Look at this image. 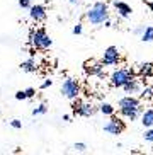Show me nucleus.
<instances>
[{
  "label": "nucleus",
  "mask_w": 153,
  "mask_h": 155,
  "mask_svg": "<svg viewBox=\"0 0 153 155\" xmlns=\"http://www.w3.org/2000/svg\"><path fill=\"white\" fill-rule=\"evenodd\" d=\"M119 113H121V116H124L126 119L135 121V119L140 116V113H141L140 101L136 99V97H133V96L122 97V99L119 101Z\"/></svg>",
  "instance_id": "1"
},
{
  "label": "nucleus",
  "mask_w": 153,
  "mask_h": 155,
  "mask_svg": "<svg viewBox=\"0 0 153 155\" xmlns=\"http://www.w3.org/2000/svg\"><path fill=\"white\" fill-rule=\"evenodd\" d=\"M85 19L94 26H100L109 19V9L104 2H95L85 14Z\"/></svg>",
  "instance_id": "2"
},
{
  "label": "nucleus",
  "mask_w": 153,
  "mask_h": 155,
  "mask_svg": "<svg viewBox=\"0 0 153 155\" xmlns=\"http://www.w3.org/2000/svg\"><path fill=\"white\" fill-rule=\"evenodd\" d=\"M29 45L32 48H36V50L44 51V50H50V46L53 45V41H51V38L48 36V32L44 29H34L29 34Z\"/></svg>",
  "instance_id": "3"
},
{
  "label": "nucleus",
  "mask_w": 153,
  "mask_h": 155,
  "mask_svg": "<svg viewBox=\"0 0 153 155\" xmlns=\"http://www.w3.org/2000/svg\"><path fill=\"white\" fill-rule=\"evenodd\" d=\"M133 77H135V72L131 68H117L111 73V85L112 87H124Z\"/></svg>",
  "instance_id": "4"
},
{
  "label": "nucleus",
  "mask_w": 153,
  "mask_h": 155,
  "mask_svg": "<svg viewBox=\"0 0 153 155\" xmlns=\"http://www.w3.org/2000/svg\"><path fill=\"white\" fill-rule=\"evenodd\" d=\"M61 94L67 99H72V101L75 97H78V94H80V85H78V82L73 80V78H65L63 85H61Z\"/></svg>",
  "instance_id": "5"
},
{
  "label": "nucleus",
  "mask_w": 153,
  "mask_h": 155,
  "mask_svg": "<svg viewBox=\"0 0 153 155\" xmlns=\"http://www.w3.org/2000/svg\"><path fill=\"white\" fill-rule=\"evenodd\" d=\"M124 128H126L124 121H121L119 118H116V116L112 114L111 119L104 124V131H107L109 135H121V133L124 131Z\"/></svg>",
  "instance_id": "6"
},
{
  "label": "nucleus",
  "mask_w": 153,
  "mask_h": 155,
  "mask_svg": "<svg viewBox=\"0 0 153 155\" xmlns=\"http://www.w3.org/2000/svg\"><path fill=\"white\" fill-rule=\"evenodd\" d=\"M119 60H121V55H119V51H117L116 46H109L107 50L104 51L102 63L106 67H114V65L119 63Z\"/></svg>",
  "instance_id": "7"
},
{
  "label": "nucleus",
  "mask_w": 153,
  "mask_h": 155,
  "mask_svg": "<svg viewBox=\"0 0 153 155\" xmlns=\"http://www.w3.org/2000/svg\"><path fill=\"white\" fill-rule=\"evenodd\" d=\"M83 70H85L87 75H95V77L102 78L106 73H104V63L102 61H95V60H89L83 65Z\"/></svg>",
  "instance_id": "8"
},
{
  "label": "nucleus",
  "mask_w": 153,
  "mask_h": 155,
  "mask_svg": "<svg viewBox=\"0 0 153 155\" xmlns=\"http://www.w3.org/2000/svg\"><path fill=\"white\" fill-rule=\"evenodd\" d=\"M29 15L34 22H43L46 21V7L44 5H31L29 7Z\"/></svg>",
  "instance_id": "9"
},
{
  "label": "nucleus",
  "mask_w": 153,
  "mask_h": 155,
  "mask_svg": "<svg viewBox=\"0 0 153 155\" xmlns=\"http://www.w3.org/2000/svg\"><path fill=\"white\" fill-rule=\"evenodd\" d=\"M114 9H116V12H117V15H119V17H122V19H128L131 15V12H133V10H131V7L128 4H124V2H114Z\"/></svg>",
  "instance_id": "10"
},
{
  "label": "nucleus",
  "mask_w": 153,
  "mask_h": 155,
  "mask_svg": "<svg viewBox=\"0 0 153 155\" xmlns=\"http://www.w3.org/2000/svg\"><path fill=\"white\" fill-rule=\"evenodd\" d=\"M95 111H97V107H95L92 102H83L82 107L76 111V114H78V116H83V118H90V116L95 114Z\"/></svg>",
  "instance_id": "11"
},
{
  "label": "nucleus",
  "mask_w": 153,
  "mask_h": 155,
  "mask_svg": "<svg viewBox=\"0 0 153 155\" xmlns=\"http://www.w3.org/2000/svg\"><path fill=\"white\" fill-rule=\"evenodd\" d=\"M122 89H124L128 94H136V92H140V91H141V82H140V80H136V78L133 77L129 82L126 84V85L122 87Z\"/></svg>",
  "instance_id": "12"
},
{
  "label": "nucleus",
  "mask_w": 153,
  "mask_h": 155,
  "mask_svg": "<svg viewBox=\"0 0 153 155\" xmlns=\"http://www.w3.org/2000/svg\"><path fill=\"white\" fill-rule=\"evenodd\" d=\"M138 73L141 77H151L153 75V63H140L138 65Z\"/></svg>",
  "instance_id": "13"
},
{
  "label": "nucleus",
  "mask_w": 153,
  "mask_h": 155,
  "mask_svg": "<svg viewBox=\"0 0 153 155\" xmlns=\"http://www.w3.org/2000/svg\"><path fill=\"white\" fill-rule=\"evenodd\" d=\"M141 123H143L145 128L153 126V109H146L141 113Z\"/></svg>",
  "instance_id": "14"
},
{
  "label": "nucleus",
  "mask_w": 153,
  "mask_h": 155,
  "mask_svg": "<svg viewBox=\"0 0 153 155\" xmlns=\"http://www.w3.org/2000/svg\"><path fill=\"white\" fill-rule=\"evenodd\" d=\"M36 61H34V58H29V60H26V61H22L21 63V70L22 72H27V73H32V72H36Z\"/></svg>",
  "instance_id": "15"
},
{
  "label": "nucleus",
  "mask_w": 153,
  "mask_h": 155,
  "mask_svg": "<svg viewBox=\"0 0 153 155\" xmlns=\"http://www.w3.org/2000/svg\"><path fill=\"white\" fill-rule=\"evenodd\" d=\"M141 41H145V43L153 41V26H146L145 28L143 34H141Z\"/></svg>",
  "instance_id": "16"
},
{
  "label": "nucleus",
  "mask_w": 153,
  "mask_h": 155,
  "mask_svg": "<svg viewBox=\"0 0 153 155\" xmlns=\"http://www.w3.org/2000/svg\"><path fill=\"white\" fill-rule=\"evenodd\" d=\"M99 111L102 114H106V116H112L114 114V107L109 104V102H102V104L99 106Z\"/></svg>",
  "instance_id": "17"
},
{
  "label": "nucleus",
  "mask_w": 153,
  "mask_h": 155,
  "mask_svg": "<svg viewBox=\"0 0 153 155\" xmlns=\"http://www.w3.org/2000/svg\"><path fill=\"white\" fill-rule=\"evenodd\" d=\"M141 97L143 99H153V87H145V89H141Z\"/></svg>",
  "instance_id": "18"
},
{
  "label": "nucleus",
  "mask_w": 153,
  "mask_h": 155,
  "mask_svg": "<svg viewBox=\"0 0 153 155\" xmlns=\"http://www.w3.org/2000/svg\"><path fill=\"white\" fill-rule=\"evenodd\" d=\"M82 104H83V101H82V99H78V97H75V99H73L72 107H73V113H75V114H76V111L82 107Z\"/></svg>",
  "instance_id": "19"
},
{
  "label": "nucleus",
  "mask_w": 153,
  "mask_h": 155,
  "mask_svg": "<svg viewBox=\"0 0 153 155\" xmlns=\"http://www.w3.org/2000/svg\"><path fill=\"white\" fill-rule=\"evenodd\" d=\"M46 106L44 104H39L37 106V107H34V109H32V114H34V116H37V114H44L46 113Z\"/></svg>",
  "instance_id": "20"
},
{
  "label": "nucleus",
  "mask_w": 153,
  "mask_h": 155,
  "mask_svg": "<svg viewBox=\"0 0 153 155\" xmlns=\"http://www.w3.org/2000/svg\"><path fill=\"white\" fill-rule=\"evenodd\" d=\"M143 137H145V140H146V141H151V143H153V126L148 128V130L145 131Z\"/></svg>",
  "instance_id": "21"
},
{
  "label": "nucleus",
  "mask_w": 153,
  "mask_h": 155,
  "mask_svg": "<svg viewBox=\"0 0 153 155\" xmlns=\"http://www.w3.org/2000/svg\"><path fill=\"white\" fill-rule=\"evenodd\" d=\"M15 99H17V101H24V99H27L26 91H19V92H15Z\"/></svg>",
  "instance_id": "22"
},
{
  "label": "nucleus",
  "mask_w": 153,
  "mask_h": 155,
  "mask_svg": "<svg viewBox=\"0 0 153 155\" xmlns=\"http://www.w3.org/2000/svg\"><path fill=\"white\" fill-rule=\"evenodd\" d=\"M73 148H75L76 152H85L87 150L85 143H75V145H73Z\"/></svg>",
  "instance_id": "23"
},
{
  "label": "nucleus",
  "mask_w": 153,
  "mask_h": 155,
  "mask_svg": "<svg viewBox=\"0 0 153 155\" xmlns=\"http://www.w3.org/2000/svg\"><path fill=\"white\" fill-rule=\"evenodd\" d=\"M19 5H21L22 9H29V7H31V0H19Z\"/></svg>",
  "instance_id": "24"
},
{
  "label": "nucleus",
  "mask_w": 153,
  "mask_h": 155,
  "mask_svg": "<svg viewBox=\"0 0 153 155\" xmlns=\"http://www.w3.org/2000/svg\"><path fill=\"white\" fill-rule=\"evenodd\" d=\"M10 124H12L15 130H21V128H22V123H21L19 119H12V121H10Z\"/></svg>",
  "instance_id": "25"
},
{
  "label": "nucleus",
  "mask_w": 153,
  "mask_h": 155,
  "mask_svg": "<svg viewBox=\"0 0 153 155\" xmlns=\"http://www.w3.org/2000/svg\"><path fill=\"white\" fill-rule=\"evenodd\" d=\"M82 31H83L82 24H76L75 28H73V34H82Z\"/></svg>",
  "instance_id": "26"
},
{
  "label": "nucleus",
  "mask_w": 153,
  "mask_h": 155,
  "mask_svg": "<svg viewBox=\"0 0 153 155\" xmlns=\"http://www.w3.org/2000/svg\"><path fill=\"white\" fill-rule=\"evenodd\" d=\"M26 94H27V99H31V97L36 96V91L34 89H26Z\"/></svg>",
  "instance_id": "27"
},
{
  "label": "nucleus",
  "mask_w": 153,
  "mask_h": 155,
  "mask_svg": "<svg viewBox=\"0 0 153 155\" xmlns=\"http://www.w3.org/2000/svg\"><path fill=\"white\" fill-rule=\"evenodd\" d=\"M143 31H145V26H140V28H136L133 32H135V34H138V36H141V34H143Z\"/></svg>",
  "instance_id": "28"
},
{
  "label": "nucleus",
  "mask_w": 153,
  "mask_h": 155,
  "mask_svg": "<svg viewBox=\"0 0 153 155\" xmlns=\"http://www.w3.org/2000/svg\"><path fill=\"white\" fill-rule=\"evenodd\" d=\"M51 84H53V80H44L43 85H41V89H48V87H51Z\"/></svg>",
  "instance_id": "29"
},
{
  "label": "nucleus",
  "mask_w": 153,
  "mask_h": 155,
  "mask_svg": "<svg viewBox=\"0 0 153 155\" xmlns=\"http://www.w3.org/2000/svg\"><path fill=\"white\" fill-rule=\"evenodd\" d=\"M104 26H106V28H111V26H112V21H111V19H107V21L104 22Z\"/></svg>",
  "instance_id": "30"
},
{
  "label": "nucleus",
  "mask_w": 153,
  "mask_h": 155,
  "mask_svg": "<svg viewBox=\"0 0 153 155\" xmlns=\"http://www.w3.org/2000/svg\"><path fill=\"white\" fill-rule=\"evenodd\" d=\"M68 2H70V4H72V5H76V4H78V2H80V0H68Z\"/></svg>",
  "instance_id": "31"
},
{
  "label": "nucleus",
  "mask_w": 153,
  "mask_h": 155,
  "mask_svg": "<svg viewBox=\"0 0 153 155\" xmlns=\"http://www.w3.org/2000/svg\"><path fill=\"white\" fill-rule=\"evenodd\" d=\"M148 7H150V10L153 12V2H148Z\"/></svg>",
  "instance_id": "32"
},
{
  "label": "nucleus",
  "mask_w": 153,
  "mask_h": 155,
  "mask_svg": "<svg viewBox=\"0 0 153 155\" xmlns=\"http://www.w3.org/2000/svg\"><path fill=\"white\" fill-rule=\"evenodd\" d=\"M151 153H153V147H151Z\"/></svg>",
  "instance_id": "33"
}]
</instances>
